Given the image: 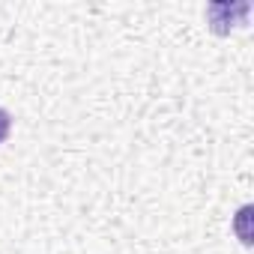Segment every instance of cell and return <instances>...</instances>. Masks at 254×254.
<instances>
[{"label":"cell","mask_w":254,"mask_h":254,"mask_svg":"<svg viewBox=\"0 0 254 254\" xmlns=\"http://www.w3.org/2000/svg\"><path fill=\"white\" fill-rule=\"evenodd\" d=\"M248 12H251V3H248V0H239V3H209V6H206L209 27H212V33H218V36H227L233 27L245 24Z\"/></svg>","instance_id":"1"},{"label":"cell","mask_w":254,"mask_h":254,"mask_svg":"<svg viewBox=\"0 0 254 254\" xmlns=\"http://www.w3.org/2000/svg\"><path fill=\"white\" fill-rule=\"evenodd\" d=\"M9 129H12V114L6 108H0V144L9 138Z\"/></svg>","instance_id":"2"},{"label":"cell","mask_w":254,"mask_h":254,"mask_svg":"<svg viewBox=\"0 0 254 254\" xmlns=\"http://www.w3.org/2000/svg\"><path fill=\"white\" fill-rule=\"evenodd\" d=\"M248 215H251V206H242V209H239V224H236V230H239V236H242L245 245H251V233L245 230V218H248Z\"/></svg>","instance_id":"3"}]
</instances>
